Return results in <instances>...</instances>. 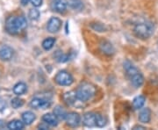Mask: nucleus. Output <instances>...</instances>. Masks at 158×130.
Masks as SVG:
<instances>
[{"label": "nucleus", "mask_w": 158, "mask_h": 130, "mask_svg": "<svg viewBox=\"0 0 158 130\" xmlns=\"http://www.w3.org/2000/svg\"><path fill=\"white\" fill-rule=\"evenodd\" d=\"M27 19L23 16H12L6 19V30L8 34L15 35L27 27Z\"/></svg>", "instance_id": "obj_1"}, {"label": "nucleus", "mask_w": 158, "mask_h": 130, "mask_svg": "<svg viewBox=\"0 0 158 130\" xmlns=\"http://www.w3.org/2000/svg\"><path fill=\"white\" fill-rule=\"evenodd\" d=\"M124 69L127 72V77L129 78L132 85L136 88L141 87L144 83V78L141 73V71L136 68L135 65H133L129 61H126L124 62Z\"/></svg>", "instance_id": "obj_2"}, {"label": "nucleus", "mask_w": 158, "mask_h": 130, "mask_svg": "<svg viewBox=\"0 0 158 130\" xmlns=\"http://www.w3.org/2000/svg\"><path fill=\"white\" fill-rule=\"evenodd\" d=\"M95 93H96V88L94 87V85L89 83H84L80 85L76 90L77 99L83 102L90 100L95 95Z\"/></svg>", "instance_id": "obj_3"}, {"label": "nucleus", "mask_w": 158, "mask_h": 130, "mask_svg": "<svg viewBox=\"0 0 158 130\" xmlns=\"http://www.w3.org/2000/svg\"><path fill=\"white\" fill-rule=\"evenodd\" d=\"M134 32L137 37L141 39H148L153 34L154 32V27L151 23L141 22L136 24Z\"/></svg>", "instance_id": "obj_4"}, {"label": "nucleus", "mask_w": 158, "mask_h": 130, "mask_svg": "<svg viewBox=\"0 0 158 130\" xmlns=\"http://www.w3.org/2000/svg\"><path fill=\"white\" fill-rule=\"evenodd\" d=\"M55 81L56 82L57 85L61 86H69L73 84V78L69 72L65 70H62L56 74Z\"/></svg>", "instance_id": "obj_5"}, {"label": "nucleus", "mask_w": 158, "mask_h": 130, "mask_svg": "<svg viewBox=\"0 0 158 130\" xmlns=\"http://www.w3.org/2000/svg\"><path fill=\"white\" fill-rule=\"evenodd\" d=\"M62 27V20L56 17L51 18L47 25V29L49 33H56Z\"/></svg>", "instance_id": "obj_6"}, {"label": "nucleus", "mask_w": 158, "mask_h": 130, "mask_svg": "<svg viewBox=\"0 0 158 130\" xmlns=\"http://www.w3.org/2000/svg\"><path fill=\"white\" fill-rule=\"evenodd\" d=\"M67 6H68L67 0H53L51 4L53 11H56L58 13H63L66 11Z\"/></svg>", "instance_id": "obj_7"}, {"label": "nucleus", "mask_w": 158, "mask_h": 130, "mask_svg": "<svg viewBox=\"0 0 158 130\" xmlns=\"http://www.w3.org/2000/svg\"><path fill=\"white\" fill-rule=\"evenodd\" d=\"M50 105V101L47 99H40V98H34L32 99V101L30 102V107L34 109H39V108L46 109V108L49 107Z\"/></svg>", "instance_id": "obj_8"}, {"label": "nucleus", "mask_w": 158, "mask_h": 130, "mask_svg": "<svg viewBox=\"0 0 158 130\" xmlns=\"http://www.w3.org/2000/svg\"><path fill=\"white\" fill-rule=\"evenodd\" d=\"M66 122L67 125L70 128H77L78 127L81 121L80 115L77 113H69L66 116Z\"/></svg>", "instance_id": "obj_9"}, {"label": "nucleus", "mask_w": 158, "mask_h": 130, "mask_svg": "<svg viewBox=\"0 0 158 130\" xmlns=\"http://www.w3.org/2000/svg\"><path fill=\"white\" fill-rule=\"evenodd\" d=\"M13 49L9 46H3L0 48V59L2 61H10L13 57Z\"/></svg>", "instance_id": "obj_10"}, {"label": "nucleus", "mask_w": 158, "mask_h": 130, "mask_svg": "<svg viewBox=\"0 0 158 130\" xmlns=\"http://www.w3.org/2000/svg\"><path fill=\"white\" fill-rule=\"evenodd\" d=\"M83 123L87 128H93L97 126L96 113H85L83 120Z\"/></svg>", "instance_id": "obj_11"}, {"label": "nucleus", "mask_w": 158, "mask_h": 130, "mask_svg": "<svg viewBox=\"0 0 158 130\" xmlns=\"http://www.w3.org/2000/svg\"><path fill=\"white\" fill-rule=\"evenodd\" d=\"M151 120V111L149 108H143L139 113V120L141 123H148Z\"/></svg>", "instance_id": "obj_12"}, {"label": "nucleus", "mask_w": 158, "mask_h": 130, "mask_svg": "<svg viewBox=\"0 0 158 130\" xmlns=\"http://www.w3.org/2000/svg\"><path fill=\"white\" fill-rule=\"evenodd\" d=\"M100 49H101V51L104 54L108 55V56H111V55L114 54V48L107 40L101 41V43H100Z\"/></svg>", "instance_id": "obj_13"}, {"label": "nucleus", "mask_w": 158, "mask_h": 130, "mask_svg": "<svg viewBox=\"0 0 158 130\" xmlns=\"http://www.w3.org/2000/svg\"><path fill=\"white\" fill-rule=\"evenodd\" d=\"M42 120L45 121L46 123H48L49 126H52V127H56L58 124V119H57L56 116L53 113L44 114L42 117Z\"/></svg>", "instance_id": "obj_14"}, {"label": "nucleus", "mask_w": 158, "mask_h": 130, "mask_svg": "<svg viewBox=\"0 0 158 130\" xmlns=\"http://www.w3.org/2000/svg\"><path fill=\"white\" fill-rule=\"evenodd\" d=\"M7 128L11 130H21L25 128V123L19 120H13L7 124Z\"/></svg>", "instance_id": "obj_15"}, {"label": "nucleus", "mask_w": 158, "mask_h": 130, "mask_svg": "<svg viewBox=\"0 0 158 130\" xmlns=\"http://www.w3.org/2000/svg\"><path fill=\"white\" fill-rule=\"evenodd\" d=\"M145 101H146V98L143 95H139V96L135 97L133 100V107L135 110L141 109V107L145 104Z\"/></svg>", "instance_id": "obj_16"}, {"label": "nucleus", "mask_w": 158, "mask_h": 130, "mask_svg": "<svg viewBox=\"0 0 158 130\" xmlns=\"http://www.w3.org/2000/svg\"><path fill=\"white\" fill-rule=\"evenodd\" d=\"M36 118L35 114L30 111H27V112H25V113H22V120L23 122L26 125H31L34 120Z\"/></svg>", "instance_id": "obj_17"}, {"label": "nucleus", "mask_w": 158, "mask_h": 130, "mask_svg": "<svg viewBox=\"0 0 158 130\" xmlns=\"http://www.w3.org/2000/svg\"><path fill=\"white\" fill-rule=\"evenodd\" d=\"M26 91H27V85L23 82L18 83L13 87V92L18 96L23 95Z\"/></svg>", "instance_id": "obj_18"}, {"label": "nucleus", "mask_w": 158, "mask_h": 130, "mask_svg": "<svg viewBox=\"0 0 158 130\" xmlns=\"http://www.w3.org/2000/svg\"><path fill=\"white\" fill-rule=\"evenodd\" d=\"M63 99L65 103L70 106V105H73L76 99H77V95H76V91H69V92H66L64 95H63Z\"/></svg>", "instance_id": "obj_19"}, {"label": "nucleus", "mask_w": 158, "mask_h": 130, "mask_svg": "<svg viewBox=\"0 0 158 130\" xmlns=\"http://www.w3.org/2000/svg\"><path fill=\"white\" fill-rule=\"evenodd\" d=\"M54 114L57 117L58 120H65L66 119V116L68 113H66V111L60 106H57L54 109Z\"/></svg>", "instance_id": "obj_20"}, {"label": "nucleus", "mask_w": 158, "mask_h": 130, "mask_svg": "<svg viewBox=\"0 0 158 130\" xmlns=\"http://www.w3.org/2000/svg\"><path fill=\"white\" fill-rule=\"evenodd\" d=\"M56 43V39L55 38H48L46 40H43L42 42V48L45 49V50H50L51 48L54 47Z\"/></svg>", "instance_id": "obj_21"}, {"label": "nucleus", "mask_w": 158, "mask_h": 130, "mask_svg": "<svg viewBox=\"0 0 158 130\" xmlns=\"http://www.w3.org/2000/svg\"><path fill=\"white\" fill-rule=\"evenodd\" d=\"M68 5L75 10H81L84 6L81 0H68Z\"/></svg>", "instance_id": "obj_22"}, {"label": "nucleus", "mask_w": 158, "mask_h": 130, "mask_svg": "<svg viewBox=\"0 0 158 130\" xmlns=\"http://www.w3.org/2000/svg\"><path fill=\"white\" fill-rule=\"evenodd\" d=\"M96 122L97 127L103 128V127H105L106 124V120L100 113H96Z\"/></svg>", "instance_id": "obj_23"}, {"label": "nucleus", "mask_w": 158, "mask_h": 130, "mask_svg": "<svg viewBox=\"0 0 158 130\" xmlns=\"http://www.w3.org/2000/svg\"><path fill=\"white\" fill-rule=\"evenodd\" d=\"M11 105L13 108L18 109V108L21 107L24 105V100L21 99H19V98H14V99H11Z\"/></svg>", "instance_id": "obj_24"}, {"label": "nucleus", "mask_w": 158, "mask_h": 130, "mask_svg": "<svg viewBox=\"0 0 158 130\" xmlns=\"http://www.w3.org/2000/svg\"><path fill=\"white\" fill-rule=\"evenodd\" d=\"M56 58L57 61L60 62H66V61H68L67 56L63 55L61 51H56Z\"/></svg>", "instance_id": "obj_25"}, {"label": "nucleus", "mask_w": 158, "mask_h": 130, "mask_svg": "<svg viewBox=\"0 0 158 130\" xmlns=\"http://www.w3.org/2000/svg\"><path fill=\"white\" fill-rule=\"evenodd\" d=\"M29 17L31 19H38L40 17V11L37 9H31L29 11Z\"/></svg>", "instance_id": "obj_26"}, {"label": "nucleus", "mask_w": 158, "mask_h": 130, "mask_svg": "<svg viewBox=\"0 0 158 130\" xmlns=\"http://www.w3.org/2000/svg\"><path fill=\"white\" fill-rule=\"evenodd\" d=\"M34 7H39L42 5V0H30Z\"/></svg>", "instance_id": "obj_27"}, {"label": "nucleus", "mask_w": 158, "mask_h": 130, "mask_svg": "<svg viewBox=\"0 0 158 130\" xmlns=\"http://www.w3.org/2000/svg\"><path fill=\"white\" fill-rule=\"evenodd\" d=\"M48 126L49 125L48 124V123H46L45 121L43 122V123H41V124H40L39 126H38V128H40V129H48Z\"/></svg>", "instance_id": "obj_28"}, {"label": "nucleus", "mask_w": 158, "mask_h": 130, "mask_svg": "<svg viewBox=\"0 0 158 130\" xmlns=\"http://www.w3.org/2000/svg\"><path fill=\"white\" fill-rule=\"evenodd\" d=\"M20 1H21V4L23 6H27L29 2V0H20Z\"/></svg>", "instance_id": "obj_29"}, {"label": "nucleus", "mask_w": 158, "mask_h": 130, "mask_svg": "<svg viewBox=\"0 0 158 130\" xmlns=\"http://www.w3.org/2000/svg\"><path fill=\"white\" fill-rule=\"evenodd\" d=\"M134 129H145V128H144V127H141V126H135V127L134 128Z\"/></svg>", "instance_id": "obj_30"}, {"label": "nucleus", "mask_w": 158, "mask_h": 130, "mask_svg": "<svg viewBox=\"0 0 158 130\" xmlns=\"http://www.w3.org/2000/svg\"><path fill=\"white\" fill-rule=\"evenodd\" d=\"M5 127V123L3 122V120H0V128H3Z\"/></svg>", "instance_id": "obj_31"}]
</instances>
